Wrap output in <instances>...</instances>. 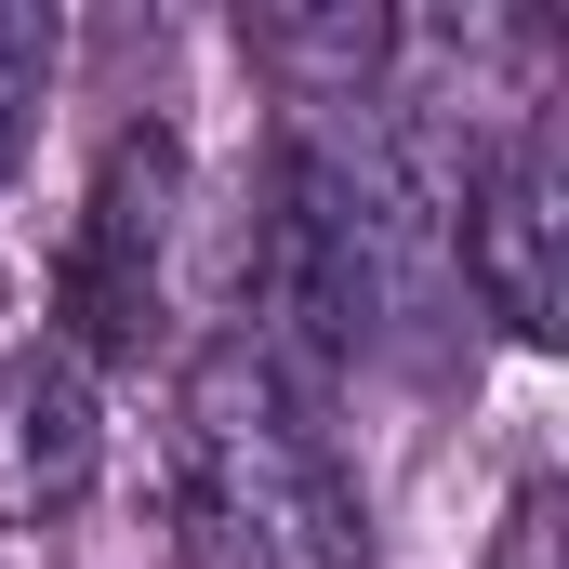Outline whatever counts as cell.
Returning <instances> with one entry per match:
<instances>
[{
	"instance_id": "5b68a950",
	"label": "cell",
	"mask_w": 569,
	"mask_h": 569,
	"mask_svg": "<svg viewBox=\"0 0 569 569\" xmlns=\"http://www.w3.org/2000/svg\"><path fill=\"white\" fill-rule=\"evenodd\" d=\"M252 53L291 80V107H358V93L398 67V27H385V13H266Z\"/></svg>"
},
{
	"instance_id": "3957f363",
	"label": "cell",
	"mask_w": 569,
	"mask_h": 569,
	"mask_svg": "<svg viewBox=\"0 0 569 569\" xmlns=\"http://www.w3.org/2000/svg\"><path fill=\"white\" fill-rule=\"evenodd\" d=\"M172 239H186V146L133 120L107 146L93 199H80V239H67V331L80 358H146V331L172 318Z\"/></svg>"
},
{
	"instance_id": "8992f818",
	"label": "cell",
	"mask_w": 569,
	"mask_h": 569,
	"mask_svg": "<svg viewBox=\"0 0 569 569\" xmlns=\"http://www.w3.org/2000/svg\"><path fill=\"white\" fill-rule=\"evenodd\" d=\"M40 93H53V13L0 0V172H13V146L40 133Z\"/></svg>"
},
{
	"instance_id": "277c9868",
	"label": "cell",
	"mask_w": 569,
	"mask_h": 569,
	"mask_svg": "<svg viewBox=\"0 0 569 569\" xmlns=\"http://www.w3.org/2000/svg\"><path fill=\"white\" fill-rule=\"evenodd\" d=\"M107 477V385L80 345H13L0 358V530H53Z\"/></svg>"
},
{
	"instance_id": "6da1fadb",
	"label": "cell",
	"mask_w": 569,
	"mask_h": 569,
	"mask_svg": "<svg viewBox=\"0 0 569 569\" xmlns=\"http://www.w3.org/2000/svg\"><path fill=\"white\" fill-rule=\"evenodd\" d=\"M172 557L186 569H371L358 477L252 331L199 345L172 385Z\"/></svg>"
},
{
	"instance_id": "7a4b0ae2",
	"label": "cell",
	"mask_w": 569,
	"mask_h": 569,
	"mask_svg": "<svg viewBox=\"0 0 569 569\" xmlns=\"http://www.w3.org/2000/svg\"><path fill=\"white\" fill-rule=\"evenodd\" d=\"M450 226H463V291L517 345H557L569 331V120H557V93H530L490 133V159L450 199Z\"/></svg>"
}]
</instances>
